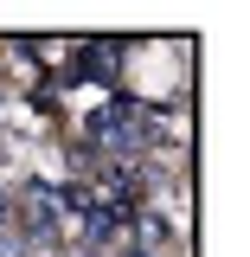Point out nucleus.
<instances>
[{"label": "nucleus", "instance_id": "1", "mask_svg": "<svg viewBox=\"0 0 250 257\" xmlns=\"http://www.w3.org/2000/svg\"><path fill=\"white\" fill-rule=\"evenodd\" d=\"M154 135H160V122H154L148 103H103V109L90 116V142L109 148L116 161H128L141 142H154Z\"/></svg>", "mask_w": 250, "mask_h": 257}, {"label": "nucleus", "instance_id": "2", "mask_svg": "<svg viewBox=\"0 0 250 257\" xmlns=\"http://www.w3.org/2000/svg\"><path fill=\"white\" fill-rule=\"evenodd\" d=\"M20 231H26L32 244H58V187L32 180L20 193Z\"/></svg>", "mask_w": 250, "mask_h": 257}, {"label": "nucleus", "instance_id": "3", "mask_svg": "<svg viewBox=\"0 0 250 257\" xmlns=\"http://www.w3.org/2000/svg\"><path fill=\"white\" fill-rule=\"evenodd\" d=\"M116 64H122V45H84V77L90 84H116Z\"/></svg>", "mask_w": 250, "mask_h": 257}, {"label": "nucleus", "instance_id": "4", "mask_svg": "<svg viewBox=\"0 0 250 257\" xmlns=\"http://www.w3.org/2000/svg\"><path fill=\"white\" fill-rule=\"evenodd\" d=\"M7 212H13V199H7V193H0V219H7Z\"/></svg>", "mask_w": 250, "mask_h": 257}, {"label": "nucleus", "instance_id": "5", "mask_svg": "<svg viewBox=\"0 0 250 257\" xmlns=\"http://www.w3.org/2000/svg\"><path fill=\"white\" fill-rule=\"evenodd\" d=\"M122 257H148V251H122Z\"/></svg>", "mask_w": 250, "mask_h": 257}]
</instances>
